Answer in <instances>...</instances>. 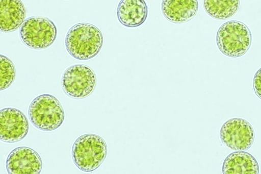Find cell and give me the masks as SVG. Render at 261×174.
<instances>
[{"mask_svg":"<svg viewBox=\"0 0 261 174\" xmlns=\"http://www.w3.org/2000/svg\"><path fill=\"white\" fill-rule=\"evenodd\" d=\"M103 36L95 26L89 23L75 25L65 38V46L69 54L80 60H88L96 56L103 45Z\"/></svg>","mask_w":261,"mask_h":174,"instance_id":"obj_1","label":"cell"},{"mask_svg":"<svg viewBox=\"0 0 261 174\" xmlns=\"http://www.w3.org/2000/svg\"><path fill=\"white\" fill-rule=\"evenodd\" d=\"M107 145L96 135L86 134L80 137L73 145L72 156L75 165L82 171L92 172L105 161Z\"/></svg>","mask_w":261,"mask_h":174,"instance_id":"obj_2","label":"cell"},{"mask_svg":"<svg viewBox=\"0 0 261 174\" xmlns=\"http://www.w3.org/2000/svg\"><path fill=\"white\" fill-rule=\"evenodd\" d=\"M217 46L226 56L240 57L249 49L252 34L249 29L241 21H227L221 26L216 36Z\"/></svg>","mask_w":261,"mask_h":174,"instance_id":"obj_3","label":"cell"},{"mask_svg":"<svg viewBox=\"0 0 261 174\" xmlns=\"http://www.w3.org/2000/svg\"><path fill=\"white\" fill-rule=\"evenodd\" d=\"M29 118L33 125L44 132H51L63 123L65 113L59 101L49 94L40 95L31 103Z\"/></svg>","mask_w":261,"mask_h":174,"instance_id":"obj_4","label":"cell"},{"mask_svg":"<svg viewBox=\"0 0 261 174\" xmlns=\"http://www.w3.org/2000/svg\"><path fill=\"white\" fill-rule=\"evenodd\" d=\"M57 29L53 21L46 17L33 16L24 20L20 28L21 40L30 48L41 50L55 42Z\"/></svg>","mask_w":261,"mask_h":174,"instance_id":"obj_5","label":"cell"},{"mask_svg":"<svg viewBox=\"0 0 261 174\" xmlns=\"http://www.w3.org/2000/svg\"><path fill=\"white\" fill-rule=\"evenodd\" d=\"M96 77L93 70L84 64H75L65 71L62 78L64 92L76 99L84 98L94 91Z\"/></svg>","mask_w":261,"mask_h":174,"instance_id":"obj_6","label":"cell"},{"mask_svg":"<svg viewBox=\"0 0 261 174\" xmlns=\"http://www.w3.org/2000/svg\"><path fill=\"white\" fill-rule=\"evenodd\" d=\"M220 138L228 148L236 151H246L253 144L255 134L251 125L242 118H232L221 128Z\"/></svg>","mask_w":261,"mask_h":174,"instance_id":"obj_7","label":"cell"},{"mask_svg":"<svg viewBox=\"0 0 261 174\" xmlns=\"http://www.w3.org/2000/svg\"><path fill=\"white\" fill-rule=\"evenodd\" d=\"M29 123L25 115L17 109L6 108L0 111V139L13 143L22 140L28 135Z\"/></svg>","mask_w":261,"mask_h":174,"instance_id":"obj_8","label":"cell"},{"mask_svg":"<svg viewBox=\"0 0 261 174\" xmlns=\"http://www.w3.org/2000/svg\"><path fill=\"white\" fill-rule=\"evenodd\" d=\"M6 167L9 174H39L42 163L35 151L22 146L11 152L7 160Z\"/></svg>","mask_w":261,"mask_h":174,"instance_id":"obj_9","label":"cell"},{"mask_svg":"<svg viewBox=\"0 0 261 174\" xmlns=\"http://www.w3.org/2000/svg\"><path fill=\"white\" fill-rule=\"evenodd\" d=\"M198 0H163L162 11L165 18L176 24L187 22L197 14Z\"/></svg>","mask_w":261,"mask_h":174,"instance_id":"obj_10","label":"cell"},{"mask_svg":"<svg viewBox=\"0 0 261 174\" xmlns=\"http://www.w3.org/2000/svg\"><path fill=\"white\" fill-rule=\"evenodd\" d=\"M117 16L120 22L127 28L142 26L148 16V7L144 0H121Z\"/></svg>","mask_w":261,"mask_h":174,"instance_id":"obj_11","label":"cell"},{"mask_svg":"<svg viewBox=\"0 0 261 174\" xmlns=\"http://www.w3.org/2000/svg\"><path fill=\"white\" fill-rule=\"evenodd\" d=\"M26 10L21 0H0V29L4 32L16 30L23 23Z\"/></svg>","mask_w":261,"mask_h":174,"instance_id":"obj_12","label":"cell"},{"mask_svg":"<svg viewBox=\"0 0 261 174\" xmlns=\"http://www.w3.org/2000/svg\"><path fill=\"white\" fill-rule=\"evenodd\" d=\"M224 174H258L259 166L256 159L244 151H236L225 160L223 166Z\"/></svg>","mask_w":261,"mask_h":174,"instance_id":"obj_13","label":"cell"},{"mask_svg":"<svg viewBox=\"0 0 261 174\" xmlns=\"http://www.w3.org/2000/svg\"><path fill=\"white\" fill-rule=\"evenodd\" d=\"M240 5L241 0H203L205 11L216 19L231 17L238 12Z\"/></svg>","mask_w":261,"mask_h":174,"instance_id":"obj_14","label":"cell"},{"mask_svg":"<svg viewBox=\"0 0 261 174\" xmlns=\"http://www.w3.org/2000/svg\"><path fill=\"white\" fill-rule=\"evenodd\" d=\"M16 75L13 62L7 57L0 56V89L1 91L9 88Z\"/></svg>","mask_w":261,"mask_h":174,"instance_id":"obj_15","label":"cell"},{"mask_svg":"<svg viewBox=\"0 0 261 174\" xmlns=\"http://www.w3.org/2000/svg\"><path fill=\"white\" fill-rule=\"evenodd\" d=\"M253 86L255 93L261 100V68L254 76Z\"/></svg>","mask_w":261,"mask_h":174,"instance_id":"obj_16","label":"cell"}]
</instances>
